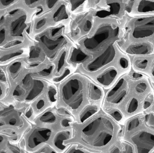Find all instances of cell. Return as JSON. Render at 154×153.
Here are the masks:
<instances>
[{
  "label": "cell",
  "instance_id": "9",
  "mask_svg": "<svg viewBox=\"0 0 154 153\" xmlns=\"http://www.w3.org/2000/svg\"><path fill=\"white\" fill-rule=\"evenodd\" d=\"M118 41L109 43L103 50L92 57L85 63L79 66L80 72L90 77L107 66L115 63L120 55L117 44Z\"/></svg>",
  "mask_w": 154,
  "mask_h": 153
},
{
  "label": "cell",
  "instance_id": "37",
  "mask_svg": "<svg viewBox=\"0 0 154 153\" xmlns=\"http://www.w3.org/2000/svg\"><path fill=\"white\" fill-rule=\"evenodd\" d=\"M35 153H57V152L50 145L46 144L38 149Z\"/></svg>",
  "mask_w": 154,
  "mask_h": 153
},
{
  "label": "cell",
  "instance_id": "1",
  "mask_svg": "<svg viewBox=\"0 0 154 153\" xmlns=\"http://www.w3.org/2000/svg\"><path fill=\"white\" fill-rule=\"evenodd\" d=\"M116 120L100 110L82 123H72V136L64 144L77 145L92 153H109L116 144L119 127Z\"/></svg>",
  "mask_w": 154,
  "mask_h": 153
},
{
  "label": "cell",
  "instance_id": "12",
  "mask_svg": "<svg viewBox=\"0 0 154 153\" xmlns=\"http://www.w3.org/2000/svg\"><path fill=\"white\" fill-rule=\"evenodd\" d=\"M123 72L116 62L89 77L106 91L116 82L120 77L121 73Z\"/></svg>",
  "mask_w": 154,
  "mask_h": 153
},
{
  "label": "cell",
  "instance_id": "23",
  "mask_svg": "<svg viewBox=\"0 0 154 153\" xmlns=\"http://www.w3.org/2000/svg\"><path fill=\"white\" fill-rule=\"evenodd\" d=\"M69 53V50L66 48H63L53 61L55 64V71L52 78L59 75L65 68L70 65L67 62Z\"/></svg>",
  "mask_w": 154,
  "mask_h": 153
},
{
  "label": "cell",
  "instance_id": "41",
  "mask_svg": "<svg viewBox=\"0 0 154 153\" xmlns=\"http://www.w3.org/2000/svg\"><path fill=\"white\" fill-rule=\"evenodd\" d=\"M143 77V75L138 72H134L131 74V77L134 80H140Z\"/></svg>",
  "mask_w": 154,
  "mask_h": 153
},
{
  "label": "cell",
  "instance_id": "33",
  "mask_svg": "<svg viewBox=\"0 0 154 153\" xmlns=\"http://www.w3.org/2000/svg\"><path fill=\"white\" fill-rule=\"evenodd\" d=\"M60 0H44L43 5L45 10H53L59 3Z\"/></svg>",
  "mask_w": 154,
  "mask_h": 153
},
{
  "label": "cell",
  "instance_id": "10",
  "mask_svg": "<svg viewBox=\"0 0 154 153\" xmlns=\"http://www.w3.org/2000/svg\"><path fill=\"white\" fill-rule=\"evenodd\" d=\"M129 84L125 77H121L110 89L106 91L101 109L106 113L118 110L129 92Z\"/></svg>",
  "mask_w": 154,
  "mask_h": 153
},
{
  "label": "cell",
  "instance_id": "4",
  "mask_svg": "<svg viewBox=\"0 0 154 153\" xmlns=\"http://www.w3.org/2000/svg\"><path fill=\"white\" fill-rule=\"evenodd\" d=\"M126 20L121 23L112 20L97 21L100 22L97 23L91 32L81 40L80 46L92 57L111 42L123 40Z\"/></svg>",
  "mask_w": 154,
  "mask_h": 153
},
{
  "label": "cell",
  "instance_id": "29",
  "mask_svg": "<svg viewBox=\"0 0 154 153\" xmlns=\"http://www.w3.org/2000/svg\"><path fill=\"white\" fill-rule=\"evenodd\" d=\"M64 25L59 24L51 28L48 32H46L48 36L52 39L57 38L62 35L64 30Z\"/></svg>",
  "mask_w": 154,
  "mask_h": 153
},
{
  "label": "cell",
  "instance_id": "28",
  "mask_svg": "<svg viewBox=\"0 0 154 153\" xmlns=\"http://www.w3.org/2000/svg\"><path fill=\"white\" fill-rule=\"evenodd\" d=\"M0 82L5 85L8 89L9 95L12 90V86L8 79L5 66L0 65Z\"/></svg>",
  "mask_w": 154,
  "mask_h": 153
},
{
  "label": "cell",
  "instance_id": "36",
  "mask_svg": "<svg viewBox=\"0 0 154 153\" xmlns=\"http://www.w3.org/2000/svg\"><path fill=\"white\" fill-rule=\"evenodd\" d=\"M9 93L6 86L0 82V102L8 98Z\"/></svg>",
  "mask_w": 154,
  "mask_h": 153
},
{
  "label": "cell",
  "instance_id": "7",
  "mask_svg": "<svg viewBox=\"0 0 154 153\" xmlns=\"http://www.w3.org/2000/svg\"><path fill=\"white\" fill-rule=\"evenodd\" d=\"M123 43L154 40V15L129 16L125 25Z\"/></svg>",
  "mask_w": 154,
  "mask_h": 153
},
{
  "label": "cell",
  "instance_id": "30",
  "mask_svg": "<svg viewBox=\"0 0 154 153\" xmlns=\"http://www.w3.org/2000/svg\"><path fill=\"white\" fill-rule=\"evenodd\" d=\"M119 68L123 72L128 70L130 66V62L129 59L125 56L120 55L116 61Z\"/></svg>",
  "mask_w": 154,
  "mask_h": 153
},
{
  "label": "cell",
  "instance_id": "8",
  "mask_svg": "<svg viewBox=\"0 0 154 153\" xmlns=\"http://www.w3.org/2000/svg\"><path fill=\"white\" fill-rule=\"evenodd\" d=\"M56 132L51 127L33 123L22 137L21 146L25 153H35L45 145L51 146L52 138Z\"/></svg>",
  "mask_w": 154,
  "mask_h": 153
},
{
  "label": "cell",
  "instance_id": "39",
  "mask_svg": "<svg viewBox=\"0 0 154 153\" xmlns=\"http://www.w3.org/2000/svg\"><path fill=\"white\" fill-rule=\"evenodd\" d=\"M145 121L147 126L154 130V116L153 114L147 115L145 116Z\"/></svg>",
  "mask_w": 154,
  "mask_h": 153
},
{
  "label": "cell",
  "instance_id": "14",
  "mask_svg": "<svg viewBox=\"0 0 154 153\" xmlns=\"http://www.w3.org/2000/svg\"><path fill=\"white\" fill-rule=\"evenodd\" d=\"M121 48L126 54L131 56H148L154 53V43L153 41L124 42L121 45Z\"/></svg>",
  "mask_w": 154,
  "mask_h": 153
},
{
  "label": "cell",
  "instance_id": "38",
  "mask_svg": "<svg viewBox=\"0 0 154 153\" xmlns=\"http://www.w3.org/2000/svg\"><path fill=\"white\" fill-rule=\"evenodd\" d=\"M147 89V84L144 82H141L137 84L135 87V90L137 93L138 94L144 93Z\"/></svg>",
  "mask_w": 154,
  "mask_h": 153
},
{
  "label": "cell",
  "instance_id": "15",
  "mask_svg": "<svg viewBox=\"0 0 154 153\" xmlns=\"http://www.w3.org/2000/svg\"><path fill=\"white\" fill-rule=\"evenodd\" d=\"M71 116H61L59 113L55 106L46 110L37 116L33 123L42 124L53 127L57 131L62 130L60 127V122L63 117Z\"/></svg>",
  "mask_w": 154,
  "mask_h": 153
},
{
  "label": "cell",
  "instance_id": "24",
  "mask_svg": "<svg viewBox=\"0 0 154 153\" xmlns=\"http://www.w3.org/2000/svg\"><path fill=\"white\" fill-rule=\"evenodd\" d=\"M101 107L98 105H89L86 107L79 115V117L75 122L82 123L93 115L97 113L100 109Z\"/></svg>",
  "mask_w": 154,
  "mask_h": 153
},
{
  "label": "cell",
  "instance_id": "3",
  "mask_svg": "<svg viewBox=\"0 0 154 153\" xmlns=\"http://www.w3.org/2000/svg\"><path fill=\"white\" fill-rule=\"evenodd\" d=\"M37 12L25 6L5 15L0 20V48L32 40L29 30Z\"/></svg>",
  "mask_w": 154,
  "mask_h": 153
},
{
  "label": "cell",
  "instance_id": "5",
  "mask_svg": "<svg viewBox=\"0 0 154 153\" xmlns=\"http://www.w3.org/2000/svg\"><path fill=\"white\" fill-rule=\"evenodd\" d=\"M34 119L31 105L19 102L10 97L0 102V129L13 130L22 137Z\"/></svg>",
  "mask_w": 154,
  "mask_h": 153
},
{
  "label": "cell",
  "instance_id": "40",
  "mask_svg": "<svg viewBox=\"0 0 154 153\" xmlns=\"http://www.w3.org/2000/svg\"><path fill=\"white\" fill-rule=\"evenodd\" d=\"M124 148H125V152L126 153H133L134 152V149L133 147L130 145L128 144H125L124 145Z\"/></svg>",
  "mask_w": 154,
  "mask_h": 153
},
{
  "label": "cell",
  "instance_id": "43",
  "mask_svg": "<svg viewBox=\"0 0 154 153\" xmlns=\"http://www.w3.org/2000/svg\"><path fill=\"white\" fill-rule=\"evenodd\" d=\"M151 74L152 75V77L154 79V66L152 68V70L151 71Z\"/></svg>",
  "mask_w": 154,
  "mask_h": 153
},
{
  "label": "cell",
  "instance_id": "19",
  "mask_svg": "<svg viewBox=\"0 0 154 153\" xmlns=\"http://www.w3.org/2000/svg\"><path fill=\"white\" fill-rule=\"evenodd\" d=\"M72 136V128L59 130L53 136L51 146L57 153H65L68 147L65 145L64 143L70 139Z\"/></svg>",
  "mask_w": 154,
  "mask_h": 153
},
{
  "label": "cell",
  "instance_id": "13",
  "mask_svg": "<svg viewBox=\"0 0 154 153\" xmlns=\"http://www.w3.org/2000/svg\"><path fill=\"white\" fill-rule=\"evenodd\" d=\"M4 66L11 85L12 90L15 85L20 82L29 70L24 58L16 59Z\"/></svg>",
  "mask_w": 154,
  "mask_h": 153
},
{
  "label": "cell",
  "instance_id": "20",
  "mask_svg": "<svg viewBox=\"0 0 154 153\" xmlns=\"http://www.w3.org/2000/svg\"><path fill=\"white\" fill-rule=\"evenodd\" d=\"M92 56L85 52L80 46L73 47L69 50L67 62L69 64L74 67H79L80 66L88 62Z\"/></svg>",
  "mask_w": 154,
  "mask_h": 153
},
{
  "label": "cell",
  "instance_id": "42",
  "mask_svg": "<svg viewBox=\"0 0 154 153\" xmlns=\"http://www.w3.org/2000/svg\"><path fill=\"white\" fill-rule=\"evenodd\" d=\"M152 104V101L150 99H147L145 101L144 103L143 107L145 109L148 108L150 107V106H151Z\"/></svg>",
  "mask_w": 154,
  "mask_h": 153
},
{
  "label": "cell",
  "instance_id": "11",
  "mask_svg": "<svg viewBox=\"0 0 154 153\" xmlns=\"http://www.w3.org/2000/svg\"><path fill=\"white\" fill-rule=\"evenodd\" d=\"M44 51L47 58L53 62L60 50L66 44V39L63 35L57 38L50 37L46 32L41 33L33 38Z\"/></svg>",
  "mask_w": 154,
  "mask_h": 153
},
{
  "label": "cell",
  "instance_id": "27",
  "mask_svg": "<svg viewBox=\"0 0 154 153\" xmlns=\"http://www.w3.org/2000/svg\"><path fill=\"white\" fill-rule=\"evenodd\" d=\"M140 57L135 59L134 62L135 67L138 70L144 71L148 68L150 64L149 59L146 56Z\"/></svg>",
  "mask_w": 154,
  "mask_h": 153
},
{
  "label": "cell",
  "instance_id": "2",
  "mask_svg": "<svg viewBox=\"0 0 154 153\" xmlns=\"http://www.w3.org/2000/svg\"><path fill=\"white\" fill-rule=\"evenodd\" d=\"M91 81L83 75L73 74L59 84L55 107L66 109L76 121L79 115L91 104L90 86Z\"/></svg>",
  "mask_w": 154,
  "mask_h": 153
},
{
  "label": "cell",
  "instance_id": "21",
  "mask_svg": "<svg viewBox=\"0 0 154 153\" xmlns=\"http://www.w3.org/2000/svg\"><path fill=\"white\" fill-rule=\"evenodd\" d=\"M26 0H0V20L6 14L27 6Z\"/></svg>",
  "mask_w": 154,
  "mask_h": 153
},
{
  "label": "cell",
  "instance_id": "22",
  "mask_svg": "<svg viewBox=\"0 0 154 153\" xmlns=\"http://www.w3.org/2000/svg\"><path fill=\"white\" fill-rule=\"evenodd\" d=\"M50 16L51 24H59L60 22L68 20L69 14L66 5L64 3H60L53 9Z\"/></svg>",
  "mask_w": 154,
  "mask_h": 153
},
{
  "label": "cell",
  "instance_id": "31",
  "mask_svg": "<svg viewBox=\"0 0 154 153\" xmlns=\"http://www.w3.org/2000/svg\"><path fill=\"white\" fill-rule=\"evenodd\" d=\"M138 101L136 98H132L130 99L128 103L125 111L128 114L134 113L138 108Z\"/></svg>",
  "mask_w": 154,
  "mask_h": 153
},
{
  "label": "cell",
  "instance_id": "34",
  "mask_svg": "<svg viewBox=\"0 0 154 153\" xmlns=\"http://www.w3.org/2000/svg\"><path fill=\"white\" fill-rule=\"evenodd\" d=\"M140 125V121L139 118H135L132 119L128 123L127 126V130L128 132L133 131L137 128Z\"/></svg>",
  "mask_w": 154,
  "mask_h": 153
},
{
  "label": "cell",
  "instance_id": "16",
  "mask_svg": "<svg viewBox=\"0 0 154 153\" xmlns=\"http://www.w3.org/2000/svg\"><path fill=\"white\" fill-rule=\"evenodd\" d=\"M127 13L129 16L154 15V0H131Z\"/></svg>",
  "mask_w": 154,
  "mask_h": 153
},
{
  "label": "cell",
  "instance_id": "35",
  "mask_svg": "<svg viewBox=\"0 0 154 153\" xmlns=\"http://www.w3.org/2000/svg\"><path fill=\"white\" fill-rule=\"evenodd\" d=\"M69 1L71 5V10L74 11L82 6L86 1H88L89 0H69Z\"/></svg>",
  "mask_w": 154,
  "mask_h": 153
},
{
  "label": "cell",
  "instance_id": "6",
  "mask_svg": "<svg viewBox=\"0 0 154 153\" xmlns=\"http://www.w3.org/2000/svg\"><path fill=\"white\" fill-rule=\"evenodd\" d=\"M49 84L47 80L37 77L29 70L20 82L13 88L8 97L21 103L32 105L46 92Z\"/></svg>",
  "mask_w": 154,
  "mask_h": 153
},
{
  "label": "cell",
  "instance_id": "18",
  "mask_svg": "<svg viewBox=\"0 0 154 153\" xmlns=\"http://www.w3.org/2000/svg\"><path fill=\"white\" fill-rule=\"evenodd\" d=\"M22 136L13 130L0 129V153H8L11 145L20 146Z\"/></svg>",
  "mask_w": 154,
  "mask_h": 153
},
{
  "label": "cell",
  "instance_id": "32",
  "mask_svg": "<svg viewBox=\"0 0 154 153\" xmlns=\"http://www.w3.org/2000/svg\"><path fill=\"white\" fill-rule=\"evenodd\" d=\"M65 153H91L92 152L77 145H71Z\"/></svg>",
  "mask_w": 154,
  "mask_h": 153
},
{
  "label": "cell",
  "instance_id": "17",
  "mask_svg": "<svg viewBox=\"0 0 154 153\" xmlns=\"http://www.w3.org/2000/svg\"><path fill=\"white\" fill-rule=\"evenodd\" d=\"M133 143L137 148L138 152L149 153L154 148V134L142 131L131 137Z\"/></svg>",
  "mask_w": 154,
  "mask_h": 153
},
{
  "label": "cell",
  "instance_id": "26",
  "mask_svg": "<svg viewBox=\"0 0 154 153\" xmlns=\"http://www.w3.org/2000/svg\"><path fill=\"white\" fill-rule=\"evenodd\" d=\"M92 19L87 18L84 19L81 27V31L83 35H88L92 31L95 27Z\"/></svg>",
  "mask_w": 154,
  "mask_h": 153
},
{
  "label": "cell",
  "instance_id": "25",
  "mask_svg": "<svg viewBox=\"0 0 154 153\" xmlns=\"http://www.w3.org/2000/svg\"><path fill=\"white\" fill-rule=\"evenodd\" d=\"M75 67L69 65L65 68L64 71L58 76L53 77L51 81L52 83L59 84L61 82L66 80V79L69 77L70 75L73 74V69Z\"/></svg>",
  "mask_w": 154,
  "mask_h": 153
}]
</instances>
